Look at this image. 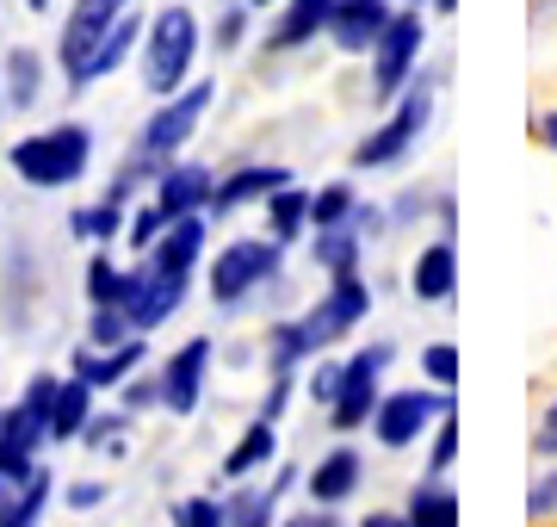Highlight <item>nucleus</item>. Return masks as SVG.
I'll use <instances>...</instances> for the list:
<instances>
[{"label": "nucleus", "mask_w": 557, "mask_h": 527, "mask_svg": "<svg viewBox=\"0 0 557 527\" xmlns=\"http://www.w3.org/2000/svg\"><path fill=\"white\" fill-rule=\"evenodd\" d=\"M57 385H62V379L38 372V379L25 385L20 404L0 416V478H7V485H25V478L38 471V446L50 441V409H57Z\"/></svg>", "instance_id": "obj_1"}, {"label": "nucleus", "mask_w": 557, "mask_h": 527, "mask_svg": "<svg viewBox=\"0 0 557 527\" xmlns=\"http://www.w3.org/2000/svg\"><path fill=\"white\" fill-rule=\"evenodd\" d=\"M13 174L32 186H75L81 174H87V162H94V131L87 124H50V131H38V137L13 143Z\"/></svg>", "instance_id": "obj_2"}, {"label": "nucleus", "mask_w": 557, "mask_h": 527, "mask_svg": "<svg viewBox=\"0 0 557 527\" xmlns=\"http://www.w3.org/2000/svg\"><path fill=\"white\" fill-rule=\"evenodd\" d=\"M193 57H199V20L193 7H161L149 32H143V82L149 94H180L186 75H193Z\"/></svg>", "instance_id": "obj_3"}, {"label": "nucleus", "mask_w": 557, "mask_h": 527, "mask_svg": "<svg viewBox=\"0 0 557 527\" xmlns=\"http://www.w3.org/2000/svg\"><path fill=\"white\" fill-rule=\"evenodd\" d=\"M211 100H218V87L211 82H193V87H180V94H168L161 112H149V124H143L137 156L143 162H156V168H168L174 162V149H186V137H193L199 119L211 112Z\"/></svg>", "instance_id": "obj_4"}, {"label": "nucleus", "mask_w": 557, "mask_h": 527, "mask_svg": "<svg viewBox=\"0 0 557 527\" xmlns=\"http://www.w3.org/2000/svg\"><path fill=\"white\" fill-rule=\"evenodd\" d=\"M428 119H434V94H428V82H416L409 94H403L397 112H391V119H384L379 131L354 149V168H391V162H403V156L416 149V137L428 131Z\"/></svg>", "instance_id": "obj_5"}, {"label": "nucleus", "mask_w": 557, "mask_h": 527, "mask_svg": "<svg viewBox=\"0 0 557 527\" xmlns=\"http://www.w3.org/2000/svg\"><path fill=\"white\" fill-rule=\"evenodd\" d=\"M124 13H131V0H75V7H69V20H62V44H57V62H62V75H69V87H81L87 57L100 50V38L124 20Z\"/></svg>", "instance_id": "obj_6"}, {"label": "nucleus", "mask_w": 557, "mask_h": 527, "mask_svg": "<svg viewBox=\"0 0 557 527\" xmlns=\"http://www.w3.org/2000/svg\"><path fill=\"white\" fill-rule=\"evenodd\" d=\"M421 13L409 7V13H391V25L379 32V44H372V94L379 100H391V94H403V82L416 75L421 62Z\"/></svg>", "instance_id": "obj_7"}, {"label": "nucleus", "mask_w": 557, "mask_h": 527, "mask_svg": "<svg viewBox=\"0 0 557 527\" xmlns=\"http://www.w3.org/2000/svg\"><path fill=\"white\" fill-rule=\"evenodd\" d=\"M397 360V354H391V347L384 342H372L366 347V354H354V360L341 366V397L335 404H329V422L335 428H359V422H372V416H379V379H384V366Z\"/></svg>", "instance_id": "obj_8"}, {"label": "nucleus", "mask_w": 557, "mask_h": 527, "mask_svg": "<svg viewBox=\"0 0 557 527\" xmlns=\"http://www.w3.org/2000/svg\"><path fill=\"white\" fill-rule=\"evenodd\" d=\"M372 310V292H366V280L359 273H335V285H329V298H322L310 317H298L304 323V342H310V354H322V347H335L347 329L359 323Z\"/></svg>", "instance_id": "obj_9"}, {"label": "nucleus", "mask_w": 557, "mask_h": 527, "mask_svg": "<svg viewBox=\"0 0 557 527\" xmlns=\"http://www.w3.org/2000/svg\"><path fill=\"white\" fill-rule=\"evenodd\" d=\"M446 409H453L446 391H391V397H379L372 434H379V446H409V441H421V428L440 422Z\"/></svg>", "instance_id": "obj_10"}, {"label": "nucleus", "mask_w": 557, "mask_h": 527, "mask_svg": "<svg viewBox=\"0 0 557 527\" xmlns=\"http://www.w3.org/2000/svg\"><path fill=\"white\" fill-rule=\"evenodd\" d=\"M278 273V243H230L211 261V298L218 305H242L260 280Z\"/></svg>", "instance_id": "obj_11"}, {"label": "nucleus", "mask_w": 557, "mask_h": 527, "mask_svg": "<svg viewBox=\"0 0 557 527\" xmlns=\"http://www.w3.org/2000/svg\"><path fill=\"white\" fill-rule=\"evenodd\" d=\"M180 298H186V273H168V267H156V261H143V273H137V292H131V329H156V323H168L180 310Z\"/></svg>", "instance_id": "obj_12"}, {"label": "nucleus", "mask_w": 557, "mask_h": 527, "mask_svg": "<svg viewBox=\"0 0 557 527\" xmlns=\"http://www.w3.org/2000/svg\"><path fill=\"white\" fill-rule=\"evenodd\" d=\"M205 366H211V342H186L174 347V360L161 366V404L174 409V416H193L199 409V391H205Z\"/></svg>", "instance_id": "obj_13"}, {"label": "nucleus", "mask_w": 557, "mask_h": 527, "mask_svg": "<svg viewBox=\"0 0 557 527\" xmlns=\"http://www.w3.org/2000/svg\"><path fill=\"white\" fill-rule=\"evenodd\" d=\"M384 25H391V0H341L335 20H329V38L347 57H372V44H379Z\"/></svg>", "instance_id": "obj_14"}, {"label": "nucleus", "mask_w": 557, "mask_h": 527, "mask_svg": "<svg viewBox=\"0 0 557 527\" xmlns=\"http://www.w3.org/2000/svg\"><path fill=\"white\" fill-rule=\"evenodd\" d=\"M211 174H205L199 162H180V168H161V181H156V205H161V218L174 223V218H193L199 205H211Z\"/></svg>", "instance_id": "obj_15"}, {"label": "nucleus", "mask_w": 557, "mask_h": 527, "mask_svg": "<svg viewBox=\"0 0 557 527\" xmlns=\"http://www.w3.org/2000/svg\"><path fill=\"white\" fill-rule=\"evenodd\" d=\"M335 7H341V0H285V13H278L267 50H298V44L322 38L329 20H335Z\"/></svg>", "instance_id": "obj_16"}, {"label": "nucleus", "mask_w": 557, "mask_h": 527, "mask_svg": "<svg viewBox=\"0 0 557 527\" xmlns=\"http://www.w3.org/2000/svg\"><path fill=\"white\" fill-rule=\"evenodd\" d=\"M409 285H416L421 305H446V298H453V285H458V248H453V236H440V243L421 248Z\"/></svg>", "instance_id": "obj_17"}, {"label": "nucleus", "mask_w": 557, "mask_h": 527, "mask_svg": "<svg viewBox=\"0 0 557 527\" xmlns=\"http://www.w3.org/2000/svg\"><path fill=\"white\" fill-rule=\"evenodd\" d=\"M199 255H205V223H199V211H193V218H174V223L156 236V248H149V261L168 267V273H193V267H199Z\"/></svg>", "instance_id": "obj_18"}, {"label": "nucleus", "mask_w": 557, "mask_h": 527, "mask_svg": "<svg viewBox=\"0 0 557 527\" xmlns=\"http://www.w3.org/2000/svg\"><path fill=\"white\" fill-rule=\"evenodd\" d=\"M278 186H292V174H285V168H267V162L236 168V174L211 193V211H236V205H248V199H273Z\"/></svg>", "instance_id": "obj_19"}, {"label": "nucleus", "mask_w": 557, "mask_h": 527, "mask_svg": "<svg viewBox=\"0 0 557 527\" xmlns=\"http://www.w3.org/2000/svg\"><path fill=\"white\" fill-rule=\"evenodd\" d=\"M94 422V385L87 379H62L57 385V409H50V441H81V428Z\"/></svg>", "instance_id": "obj_20"}, {"label": "nucleus", "mask_w": 557, "mask_h": 527, "mask_svg": "<svg viewBox=\"0 0 557 527\" xmlns=\"http://www.w3.org/2000/svg\"><path fill=\"white\" fill-rule=\"evenodd\" d=\"M359 471H366V466H359L354 446H335V453H329V459L310 471V497H317V503H329V508L347 503V497L359 490Z\"/></svg>", "instance_id": "obj_21"}, {"label": "nucleus", "mask_w": 557, "mask_h": 527, "mask_svg": "<svg viewBox=\"0 0 557 527\" xmlns=\"http://www.w3.org/2000/svg\"><path fill=\"white\" fill-rule=\"evenodd\" d=\"M143 32H149V25H143V13H124V20L100 38V50L87 57V69H81V87H87V82H100V75H112V69H119V62L131 57V50H137Z\"/></svg>", "instance_id": "obj_22"}, {"label": "nucleus", "mask_w": 557, "mask_h": 527, "mask_svg": "<svg viewBox=\"0 0 557 527\" xmlns=\"http://www.w3.org/2000/svg\"><path fill=\"white\" fill-rule=\"evenodd\" d=\"M137 366H143V342H137V335H131V342H119L112 354H81V347H75V372H81L94 391H100V385H119L124 372H137Z\"/></svg>", "instance_id": "obj_23"}, {"label": "nucleus", "mask_w": 557, "mask_h": 527, "mask_svg": "<svg viewBox=\"0 0 557 527\" xmlns=\"http://www.w3.org/2000/svg\"><path fill=\"white\" fill-rule=\"evenodd\" d=\"M285 485H292V471H278L267 490H242V497H230V503H223L230 527H273V508H278V497H285Z\"/></svg>", "instance_id": "obj_24"}, {"label": "nucleus", "mask_w": 557, "mask_h": 527, "mask_svg": "<svg viewBox=\"0 0 557 527\" xmlns=\"http://www.w3.org/2000/svg\"><path fill=\"white\" fill-rule=\"evenodd\" d=\"M137 273H143V267L119 273V267H112V255H94V261H87V298H94V305H131Z\"/></svg>", "instance_id": "obj_25"}, {"label": "nucleus", "mask_w": 557, "mask_h": 527, "mask_svg": "<svg viewBox=\"0 0 557 527\" xmlns=\"http://www.w3.org/2000/svg\"><path fill=\"white\" fill-rule=\"evenodd\" d=\"M273 446H278V434H273V422L260 416V422L248 428L236 446H230V459H223V478H248L255 466H267V459H273Z\"/></svg>", "instance_id": "obj_26"}, {"label": "nucleus", "mask_w": 557, "mask_h": 527, "mask_svg": "<svg viewBox=\"0 0 557 527\" xmlns=\"http://www.w3.org/2000/svg\"><path fill=\"white\" fill-rule=\"evenodd\" d=\"M409 527H458V497L446 485H416L409 497Z\"/></svg>", "instance_id": "obj_27"}, {"label": "nucleus", "mask_w": 557, "mask_h": 527, "mask_svg": "<svg viewBox=\"0 0 557 527\" xmlns=\"http://www.w3.org/2000/svg\"><path fill=\"white\" fill-rule=\"evenodd\" d=\"M267 223H273V243H292L304 223H310V193H298V186H278L273 199H267Z\"/></svg>", "instance_id": "obj_28"}, {"label": "nucleus", "mask_w": 557, "mask_h": 527, "mask_svg": "<svg viewBox=\"0 0 557 527\" xmlns=\"http://www.w3.org/2000/svg\"><path fill=\"white\" fill-rule=\"evenodd\" d=\"M7 69V106H38V82H44V69H38V50H13V57L0 62Z\"/></svg>", "instance_id": "obj_29"}, {"label": "nucleus", "mask_w": 557, "mask_h": 527, "mask_svg": "<svg viewBox=\"0 0 557 527\" xmlns=\"http://www.w3.org/2000/svg\"><path fill=\"white\" fill-rule=\"evenodd\" d=\"M44 497H50V471H32V478L20 485V497H7V508H0V527H38Z\"/></svg>", "instance_id": "obj_30"}, {"label": "nucleus", "mask_w": 557, "mask_h": 527, "mask_svg": "<svg viewBox=\"0 0 557 527\" xmlns=\"http://www.w3.org/2000/svg\"><path fill=\"white\" fill-rule=\"evenodd\" d=\"M359 199H354V186H322V193H310V223L317 230H341V223H354Z\"/></svg>", "instance_id": "obj_31"}, {"label": "nucleus", "mask_w": 557, "mask_h": 527, "mask_svg": "<svg viewBox=\"0 0 557 527\" xmlns=\"http://www.w3.org/2000/svg\"><path fill=\"white\" fill-rule=\"evenodd\" d=\"M317 267H329V273H359V243L347 236V230H322L317 236Z\"/></svg>", "instance_id": "obj_32"}, {"label": "nucleus", "mask_w": 557, "mask_h": 527, "mask_svg": "<svg viewBox=\"0 0 557 527\" xmlns=\"http://www.w3.org/2000/svg\"><path fill=\"white\" fill-rule=\"evenodd\" d=\"M119 223H124V205H94V211H75V218H69V230H75V236H100V243H112V236H119Z\"/></svg>", "instance_id": "obj_33"}, {"label": "nucleus", "mask_w": 557, "mask_h": 527, "mask_svg": "<svg viewBox=\"0 0 557 527\" xmlns=\"http://www.w3.org/2000/svg\"><path fill=\"white\" fill-rule=\"evenodd\" d=\"M267 354H273V372H292V366L310 354V342H304V323H278L273 342H267Z\"/></svg>", "instance_id": "obj_34"}, {"label": "nucleus", "mask_w": 557, "mask_h": 527, "mask_svg": "<svg viewBox=\"0 0 557 527\" xmlns=\"http://www.w3.org/2000/svg\"><path fill=\"white\" fill-rule=\"evenodd\" d=\"M137 329H131V310L124 305H94V342L100 347H119V342H131Z\"/></svg>", "instance_id": "obj_35"}, {"label": "nucleus", "mask_w": 557, "mask_h": 527, "mask_svg": "<svg viewBox=\"0 0 557 527\" xmlns=\"http://www.w3.org/2000/svg\"><path fill=\"white\" fill-rule=\"evenodd\" d=\"M174 527H230V515H223L218 497H186L174 508Z\"/></svg>", "instance_id": "obj_36"}, {"label": "nucleus", "mask_w": 557, "mask_h": 527, "mask_svg": "<svg viewBox=\"0 0 557 527\" xmlns=\"http://www.w3.org/2000/svg\"><path fill=\"white\" fill-rule=\"evenodd\" d=\"M81 441L94 446V453H124V416H94V422L81 428Z\"/></svg>", "instance_id": "obj_37"}, {"label": "nucleus", "mask_w": 557, "mask_h": 527, "mask_svg": "<svg viewBox=\"0 0 557 527\" xmlns=\"http://www.w3.org/2000/svg\"><path fill=\"white\" fill-rule=\"evenodd\" d=\"M421 366H428V379H434L440 391H453V379H458V347H453V342H434L428 354H421Z\"/></svg>", "instance_id": "obj_38"}, {"label": "nucleus", "mask_w": 557, "mask_h": 527, "mask_svg": "<svg viewBox=\"0 0 557 527\" xmlns=\"http://www.w3.org/2000/svg\"><path fill=\"white\" fill-rule=\"evenodd\" d=\"M453 459H458V422H453V409H446V416H440V434H434V478L453 466Z\"/></svg>", "instance_id": "obj_39"}, {"label": "nucleus", "mask_w": 557, "mask_h": 527, "mask_svg": "<svg viewBox=\"0 0 557 527\" xmlns=\"http://www.w3.org/2000/svg\"><path fill=\"white\" fill-rule=\"evenodd\" d=\"M168 230V218H161V205H149L137 223H131V248H156V236Z\"/></svg>", "instance_id": "obj_40"}, {"label": "nucleus", "mask_w": 557, "mask_h": 527, "mask_svg": "<svg viewBox=\"0 0 557 527\" xmlns=\"http://www.w3.org/2000/svg\"><path fill=\"white\" fill-rule=\"evenodd\" d=\"M310 397H317V404H335V397H341V366H317V379H310Z\"/></svg>", "instance_id": "obj_41"}, {"label": "nucleus", "mask_w": 557, "mask_h": 527, "mask_svg": "<svg viewBox=\"0 0 557 527\" xmlns=\"http://www.w3.org/2000/svg\"><path fill=\"white\" fill-rule=\"evenodd\" d=\"M242 25H248V13H242V7H230V13L218 20V50H236V44H242Z\"/></svg>", "instance_id": "obj_42"}, {"label": "nucleus", "mask_w": 557, "mask_h": 527, "mask_svg": "<svg viewBox=\"0 0 557 527\" xmlns=\"http://www.w3.org/2000/svg\"><path fill=\"white\" fill-rule=\"evenodd\" d=\"M533 515H557V471H545L533 485Z\"/></svg>", "instance_id": "obj_43"}, {"label": "nucleus", "mask_w": 557, "mask_h": 527, "mask_svg": "<svg viewBox=\"0 0 557 527\" xmlns=\"http://www.w3.org/2000/svg\"><path fill=\"white\" fill-rule=\"evenodd\" d=\"M285 397H292V379L278 372V379H273V391H267V404H260V416H267V422H278V416H285Z\"/></svg>", "instance_id": "obj_44"}, {"label": "nucleus", "mask_w": 557, "mask_h": 527, "mask_svg": "<svg viewBox=\"0 0 557 527\" xmlns=\"http://www.w3.org/2000/svg\"><path fill=\"white\" fill-rule=\"evenodd\" d=\"M539 453H545V459H557V404L552 409H545V422H539Z\"/></svg>", "instance_id": "obj_45"}, {"label": "nucleus", "mask_w": 557, "mask_h": 527, "mask_svg": "<svg viewBox=\"0 0 557 527\" xmlns=\"http://www.w3.org/2000/svg\"><path fill=\"white\" fill-rule=\"evenodd\" d=\"M149 404H161V379L156 385H124V409H149Z\"/></svg>", "instance_id": "obj_46"}, {"label": "nucleus", "mask_w": 557, "mask_h": 527, "mask_svg": "<svg viewBox=\"0 0 557 527\" xmlns=\"http://www.w3.org/2000/svg\"><path fill=\"white\" fill-rule=\"evenodd\" d=\"M69 503H75V508H100L106 503V485H75V490H69Z\"/></svg>", "instance_id": "obj_47"}, {"label": "nucleus", "mask_w": 557, "mask_h": 527, "mask_svg": "<svg viewBox=\"0 0 557 527\" xmlns=\"http://www.w3.org/2000/svg\"><path fill=\"white\" fill-rule=\"evenodd\" d=\"M298 527H335V515H329V503H317V515H298Z\"/></svg>", "instance_id": "obj_48"}, {"label": "nucleus", "mask_w": 557, "mask_h": 527, "mask_svg": "<svg viewBox=\"0 0 557 527\" xmlns=\"http://www.w3.org/2000/svg\"><path fill=\"white\" fill-rule=\"evenodd\" d=\"M359 527H409V515H366Z\"/></svg>", "instance_id": "obj_49"}, {"label": "nucleus", "mask_w": 557, "mask_h": 527, "mask_svg": "<svg viewBox=\"0 0 557 527\" xmlns=\"http://www.w3.org/2000/svg\"><path fill=\"white\" fill-rule=\"evenodd\" d=\"M539 143H552V149H557V112H552L545 124H539Z\"/></svg>", "instance_id": "obj_50"}, {"label": "nucleus", "mask_w": 557, "mask_h": 527, "mask_svg": "<svg viewBox=\"0 0 557 527\" xmlns=\"http://www.w3.org/2000/svg\"><path fill=\"white\" fill-rule=\"evenodd\" d=\"M248 7H273V0H248Z\"/></svg>", "instance_id": "obj_51"}, {"label": "nucleus", "mask_w": 557, "mask_h": 527, "mask_svg": "<svg viewBox=\"0 0 557 527\" xmlns=\"http://www.w3.org/2000/svg\"><path fill=\"white\" fill-rule=\"evenodd\" d=\"M403 7H421V0H403Z\"/></svg>", "instance_id": "obj_52"}, {"label": "nucleus", "mask_w": 557, "mask_h": 527, "mask_svg": "<svg viewBox=\"0 0 557 527\" xmlns=\"http://www.w3.org/2000/svg\"><path fill=\"white\" fill-rule=\"evenodd\" d=\"M32 7H50V0H32Z\"/></svg>", "instance_id": "obj_53"}, {"label": "nucleus", "mask_w": 557, "mask_h": 527, "mask_svg": "<svg viewBox=\"0 0 557 527\" xmlns=\"http://www.w3.org/2000/svg\"><path fill=\"white\" fill-rule=\"evenodd\" d=\"M0 75H7V69H0Z\"/></svg>", "instance_id": "obj_54"}, {"label": "nucleus", "mask_w": 557, "mask_h": 527, "mask_svg": "<svg viewBox=\"0 0 557 527\" xmlns=\"http://www.w3.org/2000/svg\"><path fill=\"white\" fill-rule=\"evenodd\" d=\"M292 527H298V522H292Z\"/></svg>", "instance_id": "obj_55"}]
</instances>
